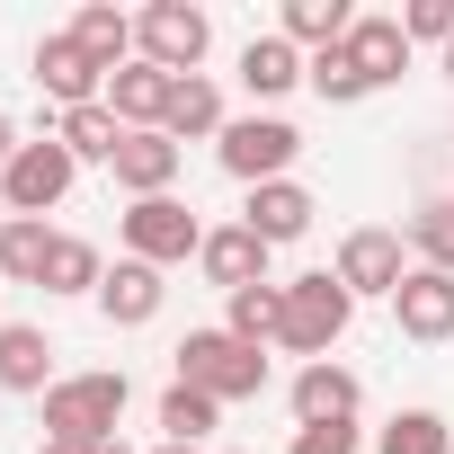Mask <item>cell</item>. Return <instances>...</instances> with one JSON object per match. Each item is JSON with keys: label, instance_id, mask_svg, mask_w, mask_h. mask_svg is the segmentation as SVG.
I'll return each mask as SVG.
<instances>
[{"label": "cell", "instance_id": "obj_25", "mask_svg": "<svg viewBox=\"0 0 454 454\" xmlns=\"http://www.w3.org/2000/svg\"><path fill=\"white\" fill-rule=\"evenodd\" d=\"M45 259H54V232L27 214L0 223V277H19V286H45Z\"/></svg>", "mask_w": 454, "mask_h": 454}, {"label": "cell", "instance_id": "obj_37", "mask_svg": "<svg viewBox=\"0 0 454 454\" xmlns=\"http://www.w3.org/2000/svg\"><path fill=\"white\" fill-rule=\"evenodd\" d=\"M445 81H454V45H445Z\"/></svg>", "mask_w": 454, "mask_h": 454}, {"label": "cell", "instance_id": "obj_15", "mask_svg": "<svg viewBox=\"0 0 454 454\" xmlns=\"http://www.w3.org/2000/svg\"><path fill=\"white\" fill-rule=\"evenodd\" d=\"M160 303H169V286H160V268H143V259H116L107 286H98L107 330H143V321H160Z\"/></svg>", "mask_w": 454, "mask_h": 454}, {"label": "cell", "instance_id": "obj_28", "mask_svg": "<svg viewBox=\"0 0 454 454\" xmlns=\"http://www.w3.org/2000/svg\"><path fill=\"white\" fill-rule=\"evenodd\" d=\"M303 81H312L330 107H356V98H374V90H365V72L348 63V45H330V54H303Z\"/></svg>", "mask_w": 454, "mask_h": 454}, {"label": "cell", "instance_id": "obj_11", "mask_svg": "<svg viewBox=\"0 0 454 454\" xmlns=\"http://www.w3.org/2000/svg\"><path fill=\"white\" fill-rule=\"evenodd\" d=\"M312 187L303 178H268V187H250V205H241V223H250V232L268 241V250H286V241H303L312 232Z\"/></svg>", "mask_w": 454, "mask_h": 454}, {"label": "cell", "instance_id": "obj_33", "mask_svg": "<svg viewBox=\"0 0 454 454\" xmlns=\"http://www.w3.org/2000/svg\"><path fill=\"white\" fill-rule=\"evenodd\" d=\"M10 160H19V125H10V116H0V169H10Z\"/></svg>", "mask_w": 454, "mask_h": 454}, {"label": "cell", "instance_id": "obj_19", "mask_svg": "<svg viewBox=\"0 0 454 454\" xmlns=\"http://www.w3.org/2000/svg\"><path fill=\"white\" fill-rule=\"evenodd\" d=\"M348 63L365 72V90H392V81H401V63H410L401 19H356V27H348Z\"/></svg>", "mask_w": 454, "mask_h": 454}, {"label": "cell", "instance_id": "obj_14", "mask_svg": "<svg viewBox=\"0 0 454 454\" xmlns=\"http://www.w3.org/2000/svg\"><path fill=\"white\" fill-rule=\"evenodd\" d=\"M178 160H187V143H169L160 125L152 134H125V152H116V187L143 205V196H169L178 187Z\"/></svg>", "mask_w": 454, "mask_h": 454}, {"label": "cell", "instance_id": "obj_8", "mask_svg": "<svg viewBox=\"0 0 454 454\" xmlns=\"http://www.w3.org/2000/svg\"><path fill=\"white\" fill-rule=\"evenodd\" d=\"M410 268H419V259H410L401 232H383V223H356V232L339 241V268H330V277H339L348 294H383V303H392Z\"/></svg>", "mask_w": 454, "mask_h": 454}, {"label": "cell", "instance_id": "obj_18", "mask_svg": "<svg viewBox=\"0 0 454 454\" xmlns=\"http://www.w3.org/2000/svg\"><path fill=\"white\" fill-rule=\"evenodd\" d=\"M63 36H72V45H81V54H90V63H98L107 81H116V72L134 63V19H125V10H107V0H90V10H81V19L63 27Z\"/></svg>", "mask_w": 454, "mask_h": 454}, {"label": "cell", "instance_id": "obj_6", "mask_svg": "<svg viewBox=\"0 0 454 454\" xmlns=\"http://www.w3.org/2000/svg\"><path fill=\"white\" fill-rule=\"evenodd\" d=\"M72 178H81V160H72L54 134H36V143H19V160H10V169H0V196H10V214L45 223V214L72 196Z\"/></svg>", "mask_w": 454, "mask_h": 454}, {"label": "cell", "instance_id": "obj_27", "mask_svg": "<svg viewBox=\"0 0 454 454\" xmlns=\"http://www.w3.org/2000/svg\"><path fill=\"white\" fill-rule=\"evenodd\" d=\"M374 454H454V427H445L436 410H401V419L374 436Z\"/></svg>", "mask_w": 454, "mask_h": 454}, {"label": "cell", "instance_id": "obj_16", "mask_svg": "<svg viewBox=\"0 0 454 454\" xmlns=\"http://www.w3.org/2000/svg\"><path fill=\"white\" fill-rule=\"evenodd\" d=\"M63 374H54V339L36 330V321H0V392H54Z\"/></svg>", "mask_w": 454, "mask_h": 454}, {"label": "cell", "instance_id": "obj_2", "mask_svg": "<svg viewBox=\"0 0 454 454\" xmlns=\"http://www.w3.org/2000/svg\"><path fill=\"white\" fill-rule=\"evenodd\" d=\"M125 401H134V383H125L116 365L63 374V383L45 392V436H72V445H107V436H116V419H125Z\"/></svg>", "mask_w": 454, "mask_h": 454}, {"label": "cell", "instance_id": "obj_34", "mask_svg": "<svg viewBox=\"0 0 454 454\" xmlns=\"http://www.w3.org/2000/svg\"><path fill=\"white\" fill-rule=\"evenodd\" d=\"M36 454H98V445H72V436H45Z\"/></svg>", "mask_w": 454, "mask_h": 454}, {"label": "cell", "instance_id": "obj_29", "mask_svg": "<svg viewBox=\"0 0 454 454\" xmlns=\"http://www.w3.org/2000/svg\"><path fill=\"white\" fill-rule=\"evenodd\" d=\"M214 419H223V401H205V392H187V383L160 392V427H169V445H196Z\"/></svg>", "mask_w": 454, "mask_h": 454}, {"label": "cell", "instance_id": "obj_5", "mask_svg": "<svg viewBox=\"0 0 454 454\" xmlns=\"http://www.w3.org/2000/svg\"><path fill=\"white\" fill-rule=\"evenodd\" d=\"M205 45H214V19L196 10V0H152V10L134 19V54L160 63L169 81H187V72L205 63Z\"/></svg>", "mask_w": 454, "mask_h": 454}, {"label": "cell", "instance_id": "obj_24", "mask_svg": "<svg viewBox=\"0 0 454 454\" xmlns=\"http://www.w3.org/2000/svg\"><path fill=\"white\" fill-rule=\"evenodd\" d=\"M223 330L250 339V348H268V339L286 330V286H241V294H223Z\"/></svg>", "mask_w": 454, "mask_h": 454}, {"label": "cell", "instance_id": "obj_22", "mask_svg": "<svg viewBox=\"0 0 454 454\" xmlns=\"http://www.w3.org/2000/svg\"><path fill=\"white\" fill-rule=\"evenodd\" d=\"M303 81V45H286V36H250L241 45V90L250 98H286Z\"/></svg>", "mask_w": 454, "mask_h": 454}, {"label": "cell", "instance_id": "obj_30", "mask_svg": "<svg viewBox=\"0 0 454 454\" xmlns=\"http://www.w3.org/2000/svg\"><path fill=\"white\" fill-rule=\"evenodd\" d=\"M410 250H419V268H445L454 277V205H419L410 214Z\"/></svg>", "mask_w": 454, "mask_h": 454}, {"label": "cell", "instance_id": "obj_26", "mask_svg": "<svg viewBox=\"0 0 454 454\" xmlns=\"http://www.w3.org/2000/svg\"><path fill=\"white\" fill-rule=\"evenodd\" d=\"M107 286V259L72 232H54V259H45V294H98Z\"/></svg>", "mask_w": 454, "mask_h": 454}, {"label": "cell", "instance_id": "obj_10", "mask_svg": "<svg viewBox=\"0 0 454 454\" xmlns=\"http://www.w3.org/2000/svg\"><path fill=\"white\" fill-rule=\"evenodd\" d=\"M36 90H45L54 107H98V98H107V72H98L72 36H36Z\"/></svg>", "mask_w": 454, "mask_h": 454}, {"label": "cell", "instance_id": "obj_36", "mask_svg": "<svg viewBox=\"0 0 454 454\" xmlns=\"http://www.w3.org/2000/svg\"><path fill=\"white\" fill-rule=\"evenodd\" d=\"M152 454H196V445H169V436H160V445H152Z\"/></svg>", "mask_w": 454, "mask_h": 454}, {"label": "cell", "instance_id": "obj_4", "mask_svg": "<svg viewBox=\"0 0 454 454\" xmlns=\"http://www.w3.org/2000/svg\"><path fill=\"white\" fill-rule=\"evenodd\" d=\"M116 232H125V259H143V268H178V259L205 250V223H196L187 196H143V205H125Z\"/></svg>", "mask_w": 454, "mask_h": 454}, {"label": "cell", "instance_id": "obj_7", "mask_svg": "<svg viewBox=\"0 0 454 454\" xmlns=\"http://www.w3.org/2000/svg\"><path fill=\"white\" fill-rule=\"evenodd\" d=\"M223 169H232L241 187H268V178H286L294 169V152H303V134L286 125V116H232L223 125Z\"/></svg>", "mask_w": 454, "mask_h": 454}, {"label": "cell", "instance_id": "obj_13", "mask_svg": "<svg viewBox=\"0 0 454 454\" xmlns=\"http://www.w3.org/2000/svg\"><path fill=\"white\" fill-rule=\"evenodd\" d=\"M356 401H365V383H356L348 365H330V356L294 374V427H348Z\"/></svg>", "mask_w": 454, "mask_h": 454}, {"label": "cell", "instance_id": "obj_3", "mask_svg": "<svg viewBox=\"0 0 454 454\" xmlns=\"http://www.w3.org/2000/svg\"><path fill=\"white\" fill-rule=\"evenodd\" d=\"M348 321H356V294H348L330 268H312V277L286 286V330H277V348H294V356L321 365V356L348 339Z\"/></svg>", "mask_w": 454, "mask_h": 454}, {"label": "cell", "instance_id": "obj_35", "mask_svg": "<svg viewBox=\"0 0 454 454\" xmlns=\"http://www.w3.org/2000/svg\"><path fill=\"white\" fill-rule=\"evenodd\" d=\"M98 454H134V445H125V436H107V445H98Z\"/></svg>", "mask_w": 454, "mask_h": 454}, {"label": "cell", "instance_id": "obj_31", "mask_svg": "<svg viewBox=\"0 0 454 454\" xmlns=\"http://www.w3.org/2000/svg\"><path fill=\"white\" fill-rule=\"evenodd\" d=\"M410 45H454V0H419V10L401 19Z\"/></svg>", "mask_w": 454, "mask_h": 454}, {"label": "cell", "instance_id": "obj_23", "mask_svg": "<svg viewBox=\"0 0 454 454\" xmlns=\"http://www.w3.org/2000/svg\"><path fill=\"white\" fill-rule=\"evenodd\" d=\"M348 27H356V10L348 0H286V45H303V54H330V45H348Z\"/></svg>", "mask_w": 454, "mask_h": 454}, {"label": "cell", "instance_id": "obj_21", "mask_svg": "<svg viewBox=\"0 0 454 454\" xmlns=\"http://www.w3.org/2000/svg\"><path fill=\"white\" fill-rule=\"evenodd\" d=\"M54 143H63L72 160H107V169H116V152H125V125H116V107L98 98V107H63V116H54Z\"/></svg>", "mask_w": 454, "mask_h": 454}, {"label": "cell", "instance_id": "obj_17", "mask_svg": "<svg viewBox=\"0 0 454 454\" xmlns=\"http://www.w3.org/2000/svg\"><path fill=\"white\" fill-rule=\"evenodd\" d=\"M169 90H178V81H169L160 63H143V54H134V63L107 81V107H116V125H125V134H152V125L169 116Z\"/></svg>", "mask_w": 454, "mask_h": 454}, {"label": "cell", "instance_id": "obj_1", "mask_svg": "<svg viewBox=\"0 0 454 454\" xmlns=\"http://www.w3.org/2000/svg\"><path fill=\"white\" fill-rule=\"evenodd\" d=\"M178 383L205 401H259L268 392V348L232 339V330H187L178 339Z\"/></svg>", "mask_w": 454, "mask_h": 454}, {"label": "cell", "instance_id": "obj_32", "mask_svg": "<svg viewBox=\"0 0 454 454\" xmlns=\"http://www.w3.org/2000/svg\"><path fill=\"white\" fill-rule=\"evenodd\" d=\"M286 454H356V419H348V427H294Z\"/></svg>", "mask_w": 454, "mask_h": 454}, {"label": "cell", "instance_id": "obj_12", "mask_svg": "<svg viewBox=\"0 0 454 454\" xmlns=\"http://www.w3.org/2000/svg\"><path fill=\"white\" fill-rule=\"evenodd\" d=\"M196 268H205V286H223V294H241V286H268V241L250 232V223H223V232H205Z\"/></svg>", "mask_w": 454, "mask_h": 454}, {"label": "cell", "instance_id": "obj_20", "mask_svg": "<svg viewBox=\"0 0 454 454\" xmlns=\"http://www.w3.org/2000/svg\"><path fill=\"white\" fill-rule=\"evenodd\" d=\"M223 125H232V116H223V90H214L205 72H187V81L169 90V116H160V134H169V143H196V134H214V143H223Z\"/></svg>", "mask_w": 454, "mask_h": 454}, {"label": "cell", "instance_id": "obj_9", "mask_svg": "<svg viewBox=\"0 0 454 454\" xmlns=\"http://www.w3.org/2000/svg\"><path fill=\"white\" fill-rule=\"evenodd\" d=\"M392 321H401V339H419V348L454 339V277H445V268H410L401 294H392Z\"/></svg>", "mask_w": 454, "mask_h": 454}]
</instances>
